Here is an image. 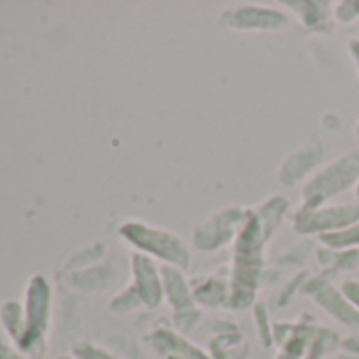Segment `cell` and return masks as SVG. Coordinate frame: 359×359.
<instances>
[{"mask_svg":"<svg viewBox=\"0 0 359 359\" xmlns=\"http://www.w3.org/2000/svg\"><path fill=\"white\" fill-rule=\"evenodd\" d=\"M359 222V203H334L321 208H300L294 216V229L300 235H332Z\"/></svg>","mask_w":359,"mask_h":359,"instance_id":"3957f363","label":"cell"},{"mask_svg":"<svg viewBox=\"0 0 359 359\" xmlns=\"http://www.w3.org/2000/svg\"><path fill=\"white\" fill-rule=\"evenodd\" d=\"M334 20L338 24H355L359 22V3L355 0H344V3H336L334 5Z\"/></svg>","mask_w":359,"mask_h":359,"instance_id":"4fadbf2b","label":"cell"},{"mask_svg":"<svg viewBox=\"0 0 359 359\" xmlns=\"http://www.w3.org/2000/svg\"><path fill=\"white\" fill-rule=\"evenodd\" d=\"M346 49H348V55L355 64V70H357V76H359V39H351L346 43Z\"/></svg>","mask_w":359,"mask_h":359,"instance_id":"2e32d148","label":"cell"},{"mask_svg":"<svg viewBox=\"0 0 359 359\" xmlns=\"http://www.w3.org/2000/svg\"><path fill=\"white\" fill-rule=\"evenodd\" d=\"M161 279H163V294L167 296L169 304L180 313V311H189L195 302V294H193V285L187 281L182 269L175 266H161Z\"/></svg>","mask_w":359,"mask_h":359,"instance_id":"ba28073f","label":"cell"},{"mask_svg":"<svg viewBox=\"0 0 359 359\" xmlns=\"http://www.w3.org/2000/svg\"><path fill=\"white\" fill-rule=\"evenodd\" d=\"M323 158V148L319 144V140H309V144H304L300 150H296L290 158L283 161L281 171H279V180L283 187H294L296 182L306 175H311L317 167V163Z\"/></svg>","mask_w":359,"mask_h":359,"instance_id":"52a82bcc","label":"cell"},{"mask_svg":"<svg viewBox=\"0 0 359 359\" xmlns=\"http://www.w3.org/2000/svg\"><path fill=\"white\" fill-rule=\"evenodd\" d=\"M118 235L131 243L135 250L163 260L167 266H175V269H187L191 264V252L189 245L184 243V239H180L175 233L165 231V229H156L150 226L146 222H135L129 220L118 229Z\"/></svg>","mask_w":359,"mask_h":359,"instance_id":"7a4b0ae2","label":"cell"},{"mask_svg":"<svg viewBox=\"0 0 359 359\" xmlns=\"http://www.w3.org/2000/svg\"><path fill=\"white\" fill-rule=\"evenodd\" d=\"M355 195H357V199H359V182H357V187H355Z\"/></svg>","mask_w":359,"mask_h":359,"instance_id":"ac0fdd59","label":"cell"},{"mask_svg":"<svg viewBox=\"0 0 359 359\" xmlns=\"http://www.w3.org/2000/svg\"><path fill=\"white\" fill-rule=\"evenodd\" d=\"M248 218V210L241 208H224L214 212L205 222H201L193 233V245L201 252H216L229 245L239 237L243 222Z\"/></svg>","mask_w":359,"mask_h":359,"instance_id":"277c9868","label":"cell"},{"mask_svg":"<svg viewBox=\"0 0 359 359\" xmlns=\"http://www.w3.org/2000/svg\"><path fill=\"white\" fill-rule=\"evenodd\" d=\"M0 319H3L5 330L15 338V342L24 336L28 323H26V315L22 313V306L18 302H5L3 311H0Z\"/></svg>","mask_w":359,"mask_h":359,"instance_id":"7c38bea8","label":"cell"},{"mask_svg":"<svg viewBox=\"0 0 359 359\" xmlns=\"http://www.w3.org/2000/svg\"><path fill=\"white\" fill-rule=\"evenodd\" d=\"M355 140H357V144H359V121H357V125H355Z\"/></svg>","mask_w":359,"mask_h":359,"instance_id":"e0dca14e","label":"cell"},{"mask_svg":"<svg viewBox=\"0 0 359 359\" xmlns=\"http://www.w3.org/2000/svg\"><path fill=\"white\" fill-rule=\"evenodd\" d=\"M319 241L330 248V250H357L359 248V222L338 231V233H332V235H323L319 237Z\"/></svg>","mask_w":359,"mask_h":359,"instance_id":"8fae6325","label":"cell"},{"mask_svg":"<svg viewBox=\"0 0 359 359\" xmlns=\"http://www.w3.org/2000/svg\"><path fill=\"white\" fill-rule=\"evenodd\" d=\"M359 182V154L346 152L336 156L327 165L317 167L302 187V205L300 208H321L330 199L355 189Z\"/></svg>","mask_w":359,"mask_h":359,"instance_id":"6da1fadb","label":"cell"},{"mask_svg":"<svg viewBox=\"0 0 359 359\" xmlns=\"http://www.w3.org/2000/svg\"><path fill=\"white\" fill-rule=\"evenodd\" d=\"M285 7L298 18L306 30H327L334 20V7L330 3H285Z\"/></svg>","mask_w":359,"mask_h":359,"instance_id":"9c48e42d","label":"cell"},{"mask_svg":"<svg viewBox=\"0 0 359 359\" xmlns=\"http://www.w3.org/2000/svg\"><path fill=\"white\" fill-rule=\"evenodd\" d=\"M340 292L344 294V298L353 304V309L359 313V281L355 279H348L340 285Z\"/></svg>","mask_w":359,"mask_h":359,"instance_id":"5bb4252c","label":"cell"},{"mask_svg":"<svg viewBox=\"0 0 359 359\" xmlns=\"http://www.w3.org/2000/svg\"><path fill=\"white\" fill-rule=\"evenodd\" d=\"M325 311H330L336 319H342L344 323H359V315L357 311L353 309V304L344 298V294L340 290H336L334 285H323L319 292H317V298H315Z\"/></svg>","mask_w":359,"mask_h":359,"instance_id":"30bf717a","label":"cell"},{"mask_svg":"<svg viewBox=\"0 0 359 359\" xmlns=\"http://www.w3.org/2000/svg\"><path fill=\"white\" fill-rule=\"evenodd\" d=\"M131 269H133V287L140 300L150 309L158 306L165 296L161 271L154 266V262L148 256H142V254H135L131 258Z\"/></svg>","mask_w":359,"mask_h":359,"instance_id":"8992f818","label":"cell"},{"mask_svg":"<svg viewBox=\"0 0 359 359\" xmlns=\"http://www.w3.org/2000/svg\"><path fill=\"white\" fill-rule=\"evenodd\" d=\"M220 22L233 30H283L290 24L287 13L279 9H269V7H254V5H241L237 9L226 11Z\"/></svg>","mask_w":359,"mask_h":359,"instance_id":"5b68a950","label":"cell"},{"mask_svg":"<svg viewBox=\"0 0 359 359\" xmlns=\"http://www.w3.org/2000/svg\"><path fill=\"white\" fill-rule=\"evenodd\" d=\"M0 359H32V357L24 355L22 351L11 348V346L5 344V342H0Z\"/></svg>","mask_w":359,"mask_h":359,"instance_id":"9a60e30c","label":"cell"}]
</instances>
